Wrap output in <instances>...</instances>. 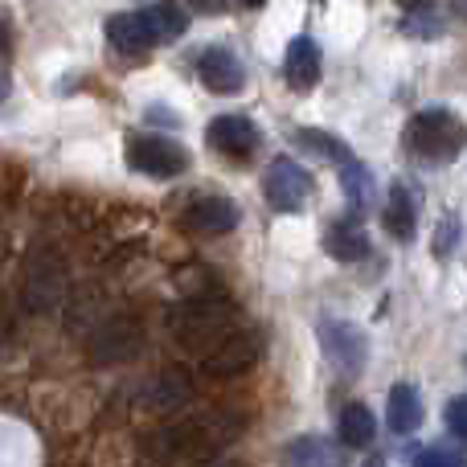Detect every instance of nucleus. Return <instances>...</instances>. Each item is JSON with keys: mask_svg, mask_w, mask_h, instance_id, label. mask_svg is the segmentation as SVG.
Wrapping results in <instances>:
<instances>
[{"mask_svg": "<svg viewBox=\"0 0 467 467\" xmlns=\"http://www.w3.org/2000/svg\"><path fill=\"white\" fill-rule=\"evenodd\" d=\"M340 443L345 447H369L373 443V414L369 406L353 402L340 410Z\"/></svg>", "mask_w": 467, "mask_h": 467, "instance_id": "nucleus-20", "label": "nucleus"}, {"mask_svg": "<svg viewBox=\"0 0 467 467\" xmlns=\"http://www.w3.org/2000/svg\"><path fill=\"white\" fill-rule=\"evenodd\" d=\"M172 332L189 348H205L210 353L226 332H234V312L226 304H213V299H193V304H181L172 312Z\"/></svg>", "mask_w": 467, "mask_h": 467, "instance_id": "nucleus-3", "label": "nucleus"}, {"mask_svg": "<svg viewBox=\"0 0 467 467\" xmlns=\"http://www.w3.org/2000/svg\"><path fill=\"white\" fill-rule=\"evenodd\" d=\"M5 99H8V78L0 74V103H5Z\"/></svg>", "mask_w": 467, "mask_h": 467, "instance_id": "nucleus-29", "label": "nucleus"}, {"mask_svg": "<svg viewBox=\"0 0 467 467\" xmlns=\"http://www.w3.org/2000/svg\"><path fill=\"white\" fill-rule=\"evenodd\" d=\"M238 5H242V8H263L266 0H238Z\"/></svg>", "mask_w": 467, "mask_h": 467, "instance_id": "nucleus-30", "label": "nucleus"}, {"mask_svg": "<svg viewBox=\"0 0 467 467\" xmlns=\"http://www.w3.org/2000/svg\"><path fill=\"white\" fill-rule=\"evenodd\" d=\"M57 291H62V266L49 263V258H37L29 266V304L41 312L57 299Z\"/></svg>", "mask_w": 467, "mask_h": 467, "instance_id": "nucleus-19", "label": "nucleus"}, {"mask_svg": "<svg viewBox=\"0 0 467 467\" xmlns=\"http://www.w3.org/2000/svg\"><path fill=\"white\" fill-rule=\"evenodd\" d=\"M8 46H13V29H8V21L0 16V57H8Z\"/></svg>", "mask_w": 467, "mask_h": 467, "instance_id": "nucleus-28", "label": "nucleus"}, {"mask_svg": "<svg viewBox=\"0 0 467 467\" xmlns=\"http://www.w3.org/2000/svg\"><path fill=\"white\" fill-rule=\"evenodd\" d=\"M386 422H389V431H398V435H410V431L422 427V394H419V386H410V381H398V386L389 389V398H386Z\"/></svg>", "mask_w": 467, "mask_h": 467, "instance_id": "nucleus-14", "label": "nucleus"}, {"mask_svg": "<svg viewBox=\"0 0 467 467\" xmlns=\"http://www.w3.org/2000/svg\"><path fill=\"white\" fill-rule=\"evenodd\" d=\"M283 74H287L291 90H312L316 82H320V46H316V37H291L287 41Z\"/></svg>", "mask_w": 467, "mask_h": 467, "instance_id": "nucleus-11", "label": "nucleus"}, {"mask_svg": "<svg viewBox=\"0 0 467 467\" xmlns=\"http://www.w3.org/2000/svg\"><path fill=\"white\" fill-rule=\"evenodd\" d=\"M263 193L275 213H299L307 205V197H312V177H307V169L299 161L275 156V161L266 164Z\"/></svg>", "mask_w": 467, "mask_h": 467, "instance_id": "nucleus-5", "label": "nucleus"}, {"mask_svg": "<svg viewBox=\"0 0 467 467\" xmlns=\"http://www.w3.org/2000/svg\"><path fill=\"white\" fill-rule=\"evenodd\" d=\"M205 140L210 148H218L222 156H234V161H246L258 148V128L246 119V115H218V119L205 128Z\"/></svg>", "mask_w": 467, "mask_h": 467, "instance_id": "nucleus-10", "label": "nucleus"}, {"mask_svg": "<svg viewBox=\"0 0 467 467\" xmlns=\"http://www.w3.org/2000/svg\"><path fill=\"white\" fill-rule=\"evenodd\" d=\"M398 5H406V8H410V5H419V0H398Z\"/></svg>", "mask_w": 467, "mask_h": 467, "instance_id": "nucleus-31", "label": "nucleus"}, {"mask_svg": "<svg viewBox=\"0 0 467 467\" xmlns=\"http://www.w3.org/2000/svg\"><path fill=\"white\" fill-rule=\"evenodd\" d=\"M287 455H291V460H296V463H332V460H337V455H332L328 447H324L316 435L296 439V443L287 447Z\"/></svg>", "mask_w": 467, "mask_h": 467, "instance_id": "nucleus-23", "label": "nucleus"}, {"mask_svg": "<svg viewBox=\"0 0 467 467\" xmlns=\"http://www.w3.org/2000/svg\"><path fill=\"white\" fill-rule=\"evenodd\" d=\"M447 431H451L460 443H467V394L447 402Z\"/></svg>", "mask_w": 467, "mask_h": 467, "instance_id": "nucleus-24", "label": "nucleus"}, {"mask_svg": "<svg viewBox=\"0 0 467 467\" xmlns=\"http://www.w3.org/2000/svg\"><path fill=\"white\" fill-rule=\"evenodd\" d=\"M90 348V361L95 365H119V361H131L140 353V324L131 316H115L107 320L95 337L87 340Z\"/></svg>", "mask_w": 467, "mask_h": 467, "instance_id": "nucleus-6", "label": "nucleus"}, {"mask_svg": "<svg viewBox=\"0 0 467 467\" xmlns=\"http://www.w3.org/2000/svg\"><path fill=\"white\" fill-rule=\"evenodd\" d=\"M381 222H386V230L394 234L398 242L414 238V226H419V193H414L406 181L389 185V202H386V210H381Z\"/></svg>", "mask_w": 467, "mask_h": 467, "instance_id": "nucleus-12", "label": "nucleus"}, {"mask_svg": "<svg viewBox=\"0 0 467 467\" xmlns=\"http://www.w3.org/2000/svg\"><path fill=\"white\" fill-rule=\"evenodd\" d=\"M406 144L435 164H451V161H460L463 148H467V128L447 111V107H427V111H419L410 119Z\"/></svg>", "mask_w": 467, "mask_h": 467, "instance_id": "nucleus-1", "label": "nucleus"}, {"mask_svg": "<svg viewBox=\"0 0 467 467\" xmlns=\"http://www.w3.org/2000/svg\"><path fill=\"white\" fill-rule=\"evenodd\" d=\"M296 140L307 148V152H316V156H320V161H332V164H340V161H348V156H353L345 144H340L337 136H328V131L299 128V131H296Z\"/></svg>", "mask_w": 467, "mask_h": 467, "instance_id": "nucleus-22", "label": "nucleus"}, {"mask_svg": "<svg viewBox=\"0 0 467 467\" xmlns=\"http://www.w3.org/2000/svg\"><path fill=\"white\" fill-rule=\"evenodd\" d=\"M455 238H460V222H455V218H447V226H439V234H435V254H439V258H447V254H451Z\"/></svg>", "mask_w": 467, "mask_h": 467, "instance_id": "nucleus-26", "label": "nucleus"}, {"mask_svg": "<svg viewBox=\"0 0 467 467\" xmlns=\"http://www.w3.org/2000/svg\"><path fill=\"white\" fill-rule=\"evenodd\" d=\"M185 226L197 234H230L238 226V205L230 197H197L185 210Z\"/></svg>", "mask_w": 467, "mask_h": 467, "instance_id": "nucleus-13", "label": "nucleus"}, {"mask_svg": "<svg viewBox=\"0 0 467 467\" xmlns=\"http://www.w3.org/2000/svg\"><path fill=\"white\" fill-rule=\"evenodd\" d=\"M128 169L131 172H144V177H156V181H169V177H181L189 169V152L169 136H131L128 140Z\"/></svg>", "mask_w": 467, "mask_h": 467, "instance_id": "nucleus-4", "label": "nucleus"}, {"mask_svg": "<svg viewBox=\"0 0 467 467\" xmlns=\"http://www.w3.org/2000/svg\"><path fill=\"white\" fill-rule=\"evenodd\" d=\"M414 463H422V467H460L463 463V455L460 451H443V447H431V451H419L414 455Z\"/></svg>", "mask_w": 467, "mask_h": 467, "instance_id": "nucleus-25", "label": "nucleus"}, {"mask_svg": "<svg viewBox=\"0 0 467 467\" xmlns=\"http://www.w3.org/2000/svg\"><path fill=\"white\" fill-rule=\"evenodd\" d=\"M140 16H144V25H148V33H152V41H177V37H185V29H189V8L172 5V0L148 5Z\"/></svg>", "mask_w": 467, "mask_h": 467, "instance_id": "nucleus-16", "label": "nucleus"}, {"mask_svg": "<svg viewBox=\"0 0 467 467\" xmlns=\"http://www.w3.org/2000/svg\"><path fill=\"white\" fill-rule=\"evenodd\" d=\"M197 78L205 82V90L213 95H238L246 87V66L238 62L230 46H210L202 57H197Z\"/></svg>", "mask_w": 467, "mask_h": 467, "instance_id": "nucleus-8", "label": "nucleus"}, {"mask_svg": "<svg viewBox=\"0 0 467 467\" xmlns=\"http://www.w3.org/2000/svg\"><path fill=\"white\" fill-rule=\"evenodd\" d=\"M189 381H185V373H177V369H169V373H161V381L152 386V394H148V402H152V410H177L181 402H189Z\"/></svg>", "mask_w": 467, "mask_h": 467, "instance_id": "nucleus-21", "label": "nucleus"}, {"mask_svg": "<svg viewBox=\"0 0 467 467\" xmlns=\"http://www.w3.org/2000/svg\"><path fill=\"white\" fill-rule=\"evenodd\" d=\"M324 250L337 263H357V258L369 254V238H365V230L357 222H340V226H332L324 234Z\"/></svg>", "mask_w": 467, "mask_h": 467, "instance_id": "nucleus-17", "label": "nucleus"}, {"mask_svg": "<svg viewBox=\"0 0 467 467\" xmlns=\"http://www.w3.org/2000/svg\"><path fill=\"white\" fill-rule=\"evenodd\" d=\"M320 345H324V357H328L337 369H345V373L365 369V353H369V345H365V332L357 328V324L324 320L320 324Z\"/></svg>", "mask_w": 467, "mask_h": 467, "instance_id": "nucleus-7", "label": "nucleus"}, {"mask_svg": "<svg viewBox=\"0 0 467 467\" xmlns=\"http://www.w3.org/2000/svg\"><path fill=\"white\" fill-rule=\"evenodd\" d=\"M340 189H345V197H348V205H353L357 213H365L373 205V177H369V169H365L361 161H340Z\"/></svg>", "mask_w": 467, "mask_h": 467, "instance_id": "nucleus-18", "label": "nucleus"}, {"mask_svg": "<svg viewBox=\"0 0 467 467\" xmlns=\"http://www.w3.org/2000/svg\"><path fill=\"white\" fill-rule=\"evenodd\" d=\"M103 29H107V41H111L119 54H144V49L156 46L140 13H115L111 21L103 25Z\"/></svg>", "mask_w": 467, "mask_h": 467, "instance_id": "nucleus-15", "label": "nucleus"}, {"mask_svg": "<svg viewBox=\"0 0 467 467\" xmlns=\"http://www.w3.org/2000/svg\"><path fill=\"white\" fill-rule=\"evenodd\" d=\"M242 419L230 410H213V414H197V419H185L177 427H169L161 435V443L169 447L172 455H210L218 447H226L238 439Z\"/></svg>", "mask_w": 467, "mask_h": 467, "instance_id": "nucleus-2", "label": "nucleus"}, {"mask_svg": "<svg viewBox=\"0 0 467 467\" xmlns=\"http://www.w3.org/2000/svg\"><path fill=\"white\" fill-rule=\"evenodd\" d=\"M254 357H258L254 337L234 328L205 353V373H210V378H238V373H246L250 365H254Z\"/></svg>", "mask_w": 467, "mask_h": 467, "instance_id": "nucleus-9", "label": "nucleus"}, {"mask_svg": "<svg viewBox=\"0 0 467 467\" xmlns=\"http://www.w3.org/2000/svg\"><path fill=\"white\" fill-rule=\"evenodd\" d=\"M189 8H197V13H210V16H222V13H226V0H189Z\"/></svg>", "mask_w": 467, "mask_h": 467, "instance_id": "nucleus-27", "label": "nucleus"}]
</instances>
